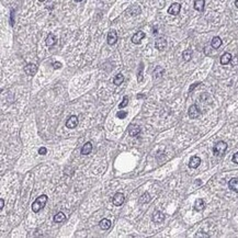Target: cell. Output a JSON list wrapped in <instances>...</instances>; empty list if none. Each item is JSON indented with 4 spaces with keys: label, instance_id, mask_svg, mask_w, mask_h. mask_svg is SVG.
Segmentation results:
<instances>
[{
    "label": "cell",
    "instance_id": "cell-1",
    "mask_svg": "<svg viewBox=\"0 0 238 238\" xmlns=\"http://www.w3.org/2000/svg\"><path fill=\"white\" fill-rule=\"evenodd\" d=\"M46 202H47V195H45V194L40 195L38 198H36V200L32 203V211L34 212V213L40 212L43 207L45 206Z\"/></svg>",
    "mask_w": 238,
    "mask_h": 238
},
{
    "label": "cell",
    "instance_id": "cell-2",
    "mask_svg": "<svg viewBox=\"0 0 238 238\" xmlns=\"http://www.w3.org/2000/svg\"><path fill=\"white\" fill-rule=\"evenodd\" d=\"M227 149V144L223 141H219V143H216L213 148V153L215 156H223Z\"/></svg>",
    "mask_w": 238,
    "mask_h": 238
},
{
    "label": "cell",
    "instance_id": "cell-3",
    "mask_svg": "<svg viewBox=\"0 0 238 238\" xmlns=\"http://www.w3.org/2000/svg\"><path fill=\"white\" fill-rule=\"evenodd\" d=\"M124 200H125L124 194L121 193V192H118V193H115L114 196H113L112 202H113V204H114L115 206H121V205L124 203Z\"/></svg>",
    "mask_w": 238,
    "mask_h": 238
},
{
    "label": "cell",
    "instance_id": "cell-4",
    "mask_svg": "<svg viewBox=\"0 0 238 238\" xmlns=\"http://www.w3.org/2000/svg\"><path fill=\"white\" fill-rule=\"evenodd\" d=\"M200 114H201V112H200L199 107L196 104H192L190 109H189V116H190V119H196V118H199Z\"/></svg>",
    "mask_w": 238,
    "mask_h": 238
},
{
    "label": "cell",
    "instance_id": "cell-5",
    "mask_svg": "<svg viewBox=\"0 0 238 238\" xmlns=\"http://www.w3.org/2000/svg\"><path fill=\"white\" fill-rule=\"evenodd\" d=\"M107 44L109 45H114L115 43L118 42V33L114 30H111L107 33Z\"/></svg>",
    "mask_w": 238,
    "mask_h": 238
},
{
    "label": "cell",
    "instance_id": "cell-6",
    "mask_svg": "<svg viewBox=\"0 0 238 238\" xmlns=\"http://www.w3.org/2000/svg\"><path fill=\"white\" fill-rule=\"evenodd\" d=\"M38 71V66L35 64H27L25 67H24V73L29 75V76H34L35 74Z\"/></svg>",
    "mask_w": 238,
    "mask_h": 238
},
{
    "label": "cell",
    "instance_id": "cell-7",
    "mask_svg": "<svg viewBox=\"0 0 238 238\" xmlns=\"http://www.w3.org/2000/svg\"><path fill=\"white\" fill-rule=\"evenodd\" d=\"M77 125H78V118H77L76 115H71L68 120H67V122H66V126L70 128V130H73V128H76Z\"/></svg>",
    "mask_w": 238,
    "mask_h": 238
},
{
    "label": "cell",
    "instance_id": "cell-8",
    "mask_svg": "<svg viewBox=\"0 0 238 238\" xmlns=\"http://www.w3.org/2000/svg\"><path fill=\"white\" fill-rule=\"evenodd\" d=\"M180 10H181V4H178V2H175V4H172L169 7L168 13L171 15H177V14H179Z\"/></svg>",
    "mask_w": 238,
    "mask_h": 238
},
{
    "label": "cell",
    "instance_id": "cell-9",
    "mask_svg": "<svg viewBox=\"0 0 238 238\" xmlns=\"http://www.w3.org/2000/svg\"><path fill=\"white\" fill-rule=\"evenodd\" d=\"M155 46L158 50H164L167 47V41L164 38H158L155 42Z\"/></svg>",
    "mask_w": 238,
    "mask_h": 238
},
{
    "label": "cell",
    "instance_id": "cell-10",
    "mask_svg": "<svg viewBox=\"0 0 238 238\" xmlns=\"http://www.w3.org/2000/svg\"><path fill=\"white\" fill-rule=\"evenodd\" d=\"M145 36L146 35L143 31H138L137 33H135V34L132 36V42L134 43V44H141L142 40L145 38Z\"/></svg>",
    "mask_w": 238,
    "mask_h": 238
},
{
    "label": "cell",
    "instance_id": "cell-11",
    "mask_svg": "<svg viewBox=\"0 0 238 238\" xmlns=\"http://www.w3.org/2000/svg\"><path fill=\"white\" fill-rule=\"evenodd\" d=\"M201 165V158L198 157V156H193V157L190 159V162H189V167L192 169L198 168L199 166Z\"/></svg>",
    "mask_w": 238,
    "mask_h": 238
},
{
    "label": "cell",
    "instance_id": "cell-12",
    "mask_svg": "<svg viewBox=\"0 0 238 238\" xmlns=\"http://www.w3.org/2000/svg\"><path fill=\"white\" fill-rule=\"evenodd\" d=\"M164 219H165V215H164V213H161L160 211H156L155 213H154V215H153V222L154 223L159 224V223L164 222Z\"/></svg>",
    "mask_w": 238,
    "mask_h": 238
},
{
    "label": "cell",
    "instance_id": "cell-13",
    "mask_svg": "<svg viewBox=\"0 0 238 238\" xmlns=\"http://www.w3.org/2000/svg\"><path fill=\"white\" fill-rule=\"evenodd\" d=\"M228 187L232 191L234 192H238V178H233L230 179L229 182H228Z\"/></svg>",
    "mask_w": 238,
    "mask_h": 238
},
{
    "label": "cell",
    "instance_id": "cell-14",
    "mask_svg": "<svg viewBox=\"0 0 238 238\" xmlns=\"http://www.w3.org/2000/svg\"><path fill=\"white\" fill-rule=\"evenodd\" d=\"M99 226L101 227V229L107 230L111 227V221L107 219H102L99 223Z\"/></svg>",
    "mask_w": 238,
    "mask_h": 238
},
{
    "label": "cell",
    "instance_id": "cell-15",
    "mask_svg": "<svg viewBox=\"0 0 238 238\" xmlns=\"http://www.w3.org/2000/svg\"><path fill=\"white\" fill-rule=\"evenodd\" d=\"M127 13L130 15H137L141 13V8L138 7L137 4H134L127 9Z\"/></svg>",
    "mask_w": 238,
    "mask_h": 238
},
{
    "label": "cell",
    "instance_id": "cell-16",
    "mask_svg": "<svg viewBox=\"0 0 238 238\" xmlns=\"http://www.w3.org/2000/svg\"><path fill=\"white\" fill-rule=\"evenodd\" d=\"M139 132H141V127L134 125V124H132L128 128V134L131 136H137V134H139Z\"/></svg>",
    "mask_w": 238,
    "mask_h": 238
},
{
    "label": "cell",
    "instance_id": "cell-17",
    "mask_svg": "<svg viewBox=\"0 0 238 238\" xmlns=\"http://www.w3.org/2000/svg\"><path fill=\"white\" fill-rule=\"evenodd\" d=\"M45 42H46V45L47 46H54L56 43H57V38H56L55 35L50 33V34H48V36L46 38Z\"/></svg>",
    "mask_w": 238,
    "mask_h": 238
},
{
    "label": "cell",
    "instance_id": "cell-18",
    "mask_svg": "<svg viewBox=\"0 0 238 238\" xmlns=\"http://www.w3.org/2000/svg\"><path fill=\"white\" fill-rule=\"evenodd\" d=\"M232 54L229 53H225L222 55V57H221V64L222 65H227V64H229L230 61H232Z\"/></svg>",
    "mask_w": 238,
    "mask_h": 238
},
{
    "label": "cell",
    "instance_id": "cell-19",
    "mask_svg": "<svg viewBox=\"0 0 238 238\" xmlns=\"http://www.w3.org/2000/svg\"><path fill=\"white\" fill-rule=\"evenodd\" d=\"M92 150V144L90 142H87L82 146V148H81V154L82 155H89V154L91 153Z\"/></svg>",
    "mask_w": 238,
    "mask_h": 238
},
{
    "label": "cell",
    "instance_id": "cell-20",
    "mask_svg": "<svg viewBox=\"0 0 238 238\" xmlns=\"http://www.w3.org/2000/svg\"><path fill=\"white\" fill-rule=\"evenodd\" d=\"M164 74H165V69L162 68L161 66H157V67L155 68V70H154V78H155V79H158V78L162 77Z\"/></svg>",
    "mask_w": 238,
    "mask_h": 238
},
{
    "label": "cell",
    "instance_id": "cell-21",
    "mask_svg": "<svg viewBox=\"0 0 238 238\" xmlns=\"http://www.w3.org/2000/svg\"><path fill=\"white\" fill-rule=\"evenodd\" d=\"M211 45H212V47H213V48H215V50L219 48V47H221V45H222V40H221V38H219V36H214V38H213V40H212Z\"/></svg>",
    "mask_w": 238,
    "mask_h": 238
},
{
    "label": "cell",
    "instance_id": "cell-22",
    "mask_svg": "<svg viewBox=\"0 0 238 238\" xmlns=\"http://www.w3.org/2000/svg\"><path fill=\"white\" fill-rule=\"evenodd\" d=\"M205 7V1L204 0H195L194 1V9L198 11H203Z\"/></svg>",
    "mask_w": 238,
    "mask_h": 238
},
{
    "label": "cell",
    "instance_id": "cell-23",
    "mask_svg": "<svg viewBox=\"0 0 238 238\" xmlns=\"http://www.w3.org/2000/svg\"><path fill=\"white\" fill-rule=\"evenodd\" d=\"M205 206V203H204V201L202 199H198L195 201V203H194V210L198 212L202 211Z\"/></svg>",
    "mask_w": 238,
    "mask_h": 238
},
{
    "label": "cell",
    "instance_id": "cell-24",
    "mask_svg": "<svg viewBox=\"0 0 238 238\" xmlns=\"http://www.w3.org/2000/svg\"><path fill=\"white\" fill-rule=\"evenodd\" d=\"M66 219V215L63 212H58L57 214L54 216V222L55 223H63Z\"/></svg>",
    "mask_w": 238,
    "mask_h": 238
},
{
    "label": "cell",
    "instance_id": "cell-25",
    "mask_svg": "<svg viewBox=\"0 0 238 238\" xmlns=\"http://www.w3.org/2000/svg\"><path fill=\"white\" fill-rule=\"evenodd\" d=\"M123 81H124V76H123L122 74H118V75L115 76L113 82H114V84H116V86H120V84H123Z\"/></svg>",
    "mask_w": 238,
    "mask_h": 238
},
{
    "label": "cell",
    "instance_id": "cell-26",
    "mask_svg": "<svg viewBox=\"0 0 238 238\" xmlns=\"http://www.w3.org/2000/svg\"><path fill=\"white\" fill-rule=\"evenodd\" d=\"M150 201V195H149V193L148 192H145L144 194H143L141 198H139V202L141 203H143V204H145V203H148Z\"/></svg>",
    "mask_w": 238,
    "mask_h": 238
},
{
    "label": "cell",
    "instance_id": "cell-27",
    "mask_svg": "<svg viewBox=\"0 0 238 238\" xmlns=\"http://www.w3.org/2000/svg\"><path fill=\"white\" fill-rule=\"evenodd\" d=\"M182 57H183V59L185 61H189L192 57V50H183V53H182Z\"/></svg>",
    "mask_w": 238,
    "mask_h": 238
},
{
    "label": "cell",
    "instance_id": "cell-28",
    "mask_svg": "<svg viewBox=\"0 0 238 238\" xmlns=\"http://www.w3.org/2000/svg\"><path fill=\"white\" fill-rule=\"evenodd\" d=\"M128 104V97L127 96H124V98H123V101L120 103V105H119V107L120 109H123V107H125Z\"/></svg>",
    "mask_w": 238,
    "mask_h": 238
},
{
    "label": "cell",
    "instance_id": "cell-29",
    "mask_svg": "<svg viewBox=\"0 0 238 238\" xmlns=\"http://www.w3.org/2000/svg\"><path fill=\"white\" fill-rule=\"evenodd\" d=\"M143 68H144V66H143V64H141V66H139V71H138V77H137L138 82H142L143 81Z\"/></svg>",
    "mask_w": 238,
    "mask_h": 238
},
{
    "label": "cell",
    "instance_id": "cell-30",
    "mask_svg": "<svg viewBox=\"0 0 238 238\" xmlns=\"http://www.w3.org/2000/svg\"><path fill=\"white\" fill-rule=\"evenodd\" d=\"M126 115H127V112H125V111H119L116 113V116H118L119 119H125Z\"/></svg>",
    "mask_w": 238,
    "mask_h": 238
},
{
    "label": "cell",
    "instance_id": "cell-31",
    "mask_svg": "<svg viewBox=\"0 0 238 238\" xmlns=\"http://www.w3.org/2000/svg\"><path fill=\"white\" fill-rule=\"evenodd\" d=\"M200 84H201V82H194L193 84H191V86H190V88H189V91L192 92L194 89L196 88V87H198V86H200Z\"/></svg>",
    "mask_w": 238,
    "mask_h": 238
},
{
    "label": "cell",
    "instance_id": "cell-32",
    "mask_svg": "<svg viewBox=\"0 0 238 238\" xmlns=\"http://www.w3.org/2000/svg\"><path fill=\"white\" fill-rule=\"evenodd\" d=\"M53 67H54V69L61 68V63H59V61H55V63L53 64Z\"/></svg>",
    "mask_w": 238,
    "mask_h": 238
},
{
    "label": "cell",
    "instance_id": "cell-33",
    "mask_svg": "<svg viewBox=\"0 0 238 238\" xmlns=\"http://www.w3.org/2000/svg\"><path fill=\"white\" fill-rule=\"evenodd\" d=\"M46 153H47V149H46L45 147H41V148L38 149V154H40V155H46Z\"/></svg>",
    "mask_w": 238,
    "mask_h": 238
},
{
    "label": "cell",
    "instance_id": "cell-34",
    "mask_svg": "<svg viewBox=\"0 0 238 238\" xmlns=\"http://www.w3.org/2000/svg\"><path fill=\"white\" fill-rule=\"evenodd\" d=\"M232 160H233L234 164H237L238 165V151L236 154H234V156H233V158H232Z\"/></svg>",
    "mask_w": 238,
    "mask_h": 238
},
{
    "label": "cell",
    "instance_id": "cell-35",
    "mask_svg": "<svg viewBox=\"0 0 238 238\" xmlns=\"http://www.w3.org/2000/svg\"><path fill=\"white\" fill-rule=\"evenodd\" d=\"M4 206V199H0V210H2Z\"/></svg>",
    "mask_w": 238,
    "mask_h": 238
},
{
    "label": "cell",
    "instance_id": "cell-36",
    "mask_svg": "<svg viewBox=\"0 0 238 238\" xmlns=\"http://www.w3.org/2000/svg\"><path fill=\"white\" fill-rule=\"evenodd\" d=\"M11 25H13V11L11 12Z\"/></svg>",
    "mask_w": 238,
    "mask_h": 238
},
{
    "label": "cell",
    "instance_id": "cell-37",
    "mask_svg": "<svg viewBox=\"0 0 238 238\" xmlns=\"http://www.w3.org/2000/svg\"><path fill=\"white\" fill-rule=\"evenodd\" d=\"M235 6H236V8H238V0L235 1Z\"/></svg>",
    "mask_w": 238,
    "mask_h": 238
},
{
    "label": "cell",
    "instance_id": "cell-38",
    "mask_svg": "<svg viewBox=\"0 0 238 238\" xmlns=\"http://www.w3.org/2000/svg\"><path fill=\"white\" fill-rule=\"evenodd\" d=\"M76 2H80V1H82V0H75Z\"/></svg>",
    "mask_w": 238,
    "mask_h": 238
},
{
    "label": "cell",
    "instance_id": "cell-39",
    "mask_svg": "<svg viewBox=\"0 0 238 238\" xmlns=\"http://www.w3.org/2000/svg\"><path fill=\"white\" fill-rule=\"evenodd\" d=\"M38 1H44V0H38Z\"/></svg>",
    "mask_w": 238,
    "mask_h": 238
}]
</instances>
